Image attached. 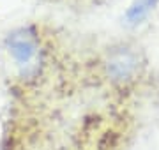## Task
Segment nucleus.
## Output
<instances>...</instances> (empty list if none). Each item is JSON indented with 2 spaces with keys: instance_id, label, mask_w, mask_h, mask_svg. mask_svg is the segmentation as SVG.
I'll list each match as a JSON object with an SVG mask.
<instances>
[{
  "instance_id": "f257e3e1",
  "label": "nucleus",
  "mask_w": 159,
  "mask_h": 150,
  "mask_svg": "<svg viewBox=\"0 0 159 150\" xmlns=\"http://www.w3.org/2000/svg\"><path fill=\"white\" fill-rule=\"evenodd\" d=\"M7 50L14 58L23 76L30 74L37 69L39 64V42L35 35L29 29H20L9 34L7 37Z\"/></svg>"
},
{
  "instance_id": "f03ea898",
  "label": "nucleus",
  "mask_w": 159,
  "mask_h": 150,
  "mask_svg": "<svg viewBox=\"0 0 159 150\" xmlns=\"http://www.w3.org/2000/svg\"><path fill=\"white\" fill-rule=\"evenodd\" d=\"M138 71V57L131 50H117L110 55L108 74L113 80H127Z\"/></svg>"
}]
</instances>
